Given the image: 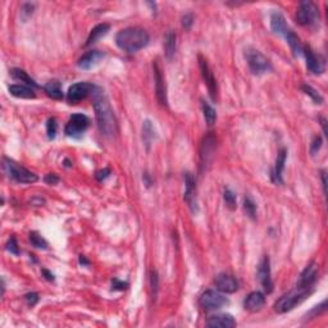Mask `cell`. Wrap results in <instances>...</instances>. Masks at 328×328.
Segmentation results:
<instances>
[{"instance_id":"obj_37","label":"cell","mask_w":328,"mask_h":328,"mask_svg":"<svg viewBox=\"0 0 328 328\" xmlns=\"http://www.w3.org/2000/svg\"><path fill=\"white\" fill-rule=\"evenodd\" d=\"M5 249L8 251H9L10 254H14V255H18L19 254L18 244H17L16 237H10L9 240H8V242H6V245H5Z\"/></svg>"},{"instance_id":"obj_40","label":"cell","mask_w":328,"mask_h":328,"mask_svg":"<svg viewBox=\"0 0 328 328\" xmlns=\"http://www.w3.org/2000/svg\"><path fill=\"white\" fill-rule=\"evenodd\" d=\"M192 23H194V17H192L191 13H187V14L182 17V26L185 30H190Z\"/></svg>"},{"instance_id":"obj_12","label":"cell","mask_w":328,"mask_h":328,"mask_svg":"<svg viewBox=\"0 0 328 328\" xmlns=\"http://www.w3.org/2000/svg\"><path fill=\"white\" fill-rule=\"evenodd\" d=\"M258 279H259L260 285L264 288V291L267 294H271L273 291V281H272V273H271V263L270 258L264 257L260 262L259 267H258Z\"/></svg>"},{"instance_id":"obj_23","label":"cell","mask_w":328,"mask_h":328,"mask_svg":"<svg viewBox=\"0 0 328 328\" xmlns=\"http://www.w3.org/2000/svg\"><path fill=\"white\" fill-rule=\"evenodd\" d=\"M177 49V35L172 30L167 31V34L164 35V52H165V56L167 59L172 60V58L176 54Z\"/></svg>"},{"instance_id":"obj_10","label":"cell","mask_w":328,"mask_h":328,"mask_svg":"<svg viewBox=\"0 0 328 328\" xmlns=\"http://www.w3.org/2000/svg\"><path fill=\"white\" fill-rule=\"evenodd\" d=\"M199 67H200L201 71V77L204 80V82L207 84L208 91H209V95H211L212 100H217V82H216V78H214V74L212 72L211 67L208 64L207 59L203 58L201 55H199Z\"/></svg>"},{"instance_id":"obj_13","label":"cell","mask_w":328,"mask_h":328,"mask_svg":"<svg viewBox=\"0 0 328 328\" xmlns=\"http://www.w3.org/2000/svg\"><path fill=\"white\" fill-rule=\"evenodd\" d=\"M185 201L194 214L198 213V200H196V181L191 173L185 174Z\"/></svg>"},{"instance_id":"obj_31","label":"cell","mask_w":328,"mask_h":328,"mask_svg":"<svg viewBox=\"0 0 328 328\" xmlns=\"http://www.w3.org/2000/svg\"><path fill=\"white\" fill-rule=\"evenodd\" d=\"M244 211L249 218L255 219L257 218V205H255L254 200L250 196H245L244 199Z\"/></svg>"},{"instance_id":"obj_33","label":"cell","mask_w":328,"mask_h":328,"mask_svg":"<svg viewBox=\"0 0 328 328\" xmlns=\"http://www.w3.org/2000/svg\"><path fill=\"white\" fill-rule=\"evenodd\" d=\"M223 199H224L226 207L228 208L229 211H235L236 208H237V200H236V195L229 189L224 190V192H223Z\"/></svg>"},{"instance_id":"obj_43","label":"cell","mask_w":328,"mask_h":328,"mask_svg":"<svg viewBox=\"0 0 328 328\" xmlns=\"http://www.w3.org/2000/svg\"><path fill=\"white\" fill-rule=\"evenodd\" d=\"M109 174H110V170L103 169V170H100V172H98V173H96V178H98L99 181H103V180H106Z\"/></svg>"},{"instance_id":"obj_8","label":"cell","mask_w":328,"mask_h":328,"mask_svg":"<svg viewBox=\"0 0 328 328\" xmlns=\"http://www.w3.org/2000/svg\"><path fill=\"white\" fill-rule=\"evenodd\" d=\"M227 304H228L227 297L214 290H208L200 296V305L205 310H218Z\"/></svg>"},{"instance_id":"obj_4","label":"cell","mask_w":328,"mask_h":328,"mask_svg":"<svg viewBox=\"0 0 328 328\" xmlns=\"http://www.w3.org/2000/svg\"><path fill=\"white\" fill-rule=\"evenodd\" d=\"M3 168L6 176L18 183H34L39 180V177L34 172L26 169L25 167H22L9 158L3 159Z\"/></svg>"},{"instance_id":"obj_24","label":"cell","mask_w":328,"mask_h":328,"mask_svg":"<svg viewBox=\"0 0 328 328\" xmlns=\"http://www.w3.org/2000/svg\"><path fill=\"white\" fill-rule=\"evenodd\" d=\"M109 30H110V26H109L108 23H100V25L95 26V27L91 30L89 37H87L85 47H90V45L95 44L96 41H99L103 36H106V35L108 34Z\"/></svg>"},{"instance_id":"obj_9","label":"cell","mask_w":328,"mask_h":328,"mask_svg":"<svg viewBox=\"0 0 328 328\" xmlns=\"http://www.w3.org/2000/svg\"><path fill=\"white\" fill-rule=\"evenodd\" d=\"M94 89L95 86L89 82H77V84L72 85L67 91V100L71 104H77L78 102L90 96L94 93Z\"/></svg>"},{"instance_id":"obj_34","label":"cell","mask_w":328,"mask_h":328,"mask_svg":"<svg viewBox=\"0 0 328 328\" xmlns=\"http://www.w3.org/2000/svg\"><path fill=\"white\" fill-rule=\"evenodd\" d=\"M30 241L34 245L35 248L37 249H48V242L47 240L37 232H31L30 233Z\"/></svg>"},{"instance_id":"obj_35","label":"cell","mask_w":328,"mask_h":328,"mask_svg":"<svg viewBox=\"0 0 328 328\" xmlns=\"http://www.w3.org/2000/svg\"><path fill=\"white\" fill-rule=\"evenodd\" d=\"M36 8L35 3H23L21 6V18L22 21L26 22L30 17L34 14V10Z\"/></svg>"},{"instance_id":"obj_2","label":"cell","mask_w":328,"mask_h":328,"mask_svg":"<svg viewBox=\"0 0 328 328\" xmlns=\"http://www.w3.org/2000/svg\"><path fill=\"white\" fill-rule=\"evenodd\" d=\"M150 41L148 31L140 27L123 28L115 35V44L121 50L126 53H137L144 49Z\"/></svg>"},{"instance_id":"obj_22","label":"cell","mask_w":328,"mask_h":328,"mask_svg":"<svg viewBox=\"0 0 328 328\" xmlns=\"http://www.w3.org/2000/svg\"><path fill=\"white\" fill-rule=\"evenodd\" d=\"M271 28H272V31L274 34L282 35V36H285L286 32L290 30V27L286 23L285 17L282 16L279 12H273L271 14Z\"/></svg>"},{"instance_id":"obj_16","label":"cell","mask_w":328,"mask_h":328,"mask_svg":"<svg viewBox=\"0 0 328 328\" xmlns=\"http://www.w3.org/2000/svg\"><path fill=\"white\" fill-rule=\"evenodd\" d=\"M214 149H216V137L209 133L203 140L200 149V159H201V168H205L209 165L212 158H213Z\"/></svg>"},{"instance_id":"obj_46","label":"cell","mask_w":328,"mask_h":328,"mask_svg":"<svg viewBox=\"0 0 328 328\" xmlns=\"http://www.w3.org/2000/svg\"><path fill=\"white\" fill-rule=\"evenodd\" d=\"M322 183H323V191L327 194V182H326V170H322Z\"/></svg>"},{"instance_id":"obj_19","label":"cell","mask_w":328,"mask_h":328,"mask_svg":"<svg viewBox=\"0 0 328 328\" xmlns=\"http://www.w3.org/2000/svg\"><path fill=\"white\" fill-rule=\"evenodd\" d=\"M264 304H266V297H264V294L259 291H253L246 296L244 301V308L248 312L255 313L259 312L262 308L264 307Z\"/></svg>"},{"instance_id":"obj_38","label":"cell","mask_w":328,"mask_h":328,"mask_svg":"<svg viewBox=\"0 0 328 328\" xmlns=\"http://www.w3.org/2000/svg\"><path fill=\"white\" fill-rule=\"evenodd\" d=\"M25 300L27 301L30 307H35L39 303V300H40V297H39L36 292H28V294L25 295Z\"/></svg>"},{"instance_id":"obj_3","label":"cell","mask_w":328,"mask_h":328,"mask_svg":"<svg viewBox=\"0 0 328 328\" xmlns=\"http://www.w3.org/2000/svg\"><path fill=\"white\" fill-rule=\"evenodd\" d=\"M312 292V288H305L300 287V286H296L294 290H291L287 294L282 295L278 300L275 301L274 304V310L279 314H283V313H287L290 310L294 309L296 305L304 301L309 296V294Z\"/></svg>"},{"instance_id":"obj_6","label":"cell","mask_w":328,"mask_h":328,"mask_svg":"<svg viewBox=\"0 0 328 328\" xmlns=\"http://www.w3.org/2000/svg\"><path fill=\"white\" fill-rule=\"evenodd\" d=\"M296 21L301 26L317 25L319 21L318 6L312 1H301L297 8Z\"/></svg>"},{"instance_id":"obj_29","label":"cell","mask_w":328,"mask_h":328,"mask_svg":"<svg viewBox=\"0 0 328 328\" xmlns=\"http://www.w3.org/2000/svg\"><path fill=\"white\" fill-rule=\"evenodd\" d=\"M10 76L13 77V80L21 81V82H25L26 86H30V87H32V89H36V87H37L36 82H35V81L32 80L30 76H28L27 72H25L23 69H21V68L10 69Z\"/></svg>"},{"instance_id":"obj_15","label":"cell","mask_w":328,"mask_h":328,"mask_svg":"<svg viewBox=\"0 0 328 328\" xmlns=\"http://www.w3.org/2000/svg\"><path fill=\"white\" fill-rule=\"evenodd\" d=\"M216 287L224 294H233L238 290V282L233 275L228 273H219L214 279Z\"/></svg>"},{"instance_id":"obj_21","label":"cell","mask_w":328,"mask_h":328,"mask_svg":"<svg viewBox=\"0 0 328 328\" xmlns=\"http://www.w3.org/2000/svg\"><path fill=\"white\" fill-rule=\"evenodd\" d=\"M207 326L212 328H232L236 327L237 323L231 314H217L208 319Z\"/></svg>"},{"instance_id":"obj_27","label":"cell","mask_w":328,"mask_h":328,"mask_svg":"<svg viewBox=\"0 0 328 328\" xmlns=\"http://www.w3.org/2000/svg\"><path fill=\"white\" fill-rule=\"evenodd\" d=\"M44 91L49 98L54 100H62L63 99V91H62V85L56 80L49 81L45 86H44Z\"/></svg>"},{"instance_id":"obj_14","label":"cell","mask_w":328,"mask_h":328,"mask_svg":"<svg viewBox=\"0 0 328 328\" xmlns=\"http://www.w3.org/2000/svg\"><path fill=\"white\" fill-rule=\"evenodd\" d=\"M154 81H155V94H157V99H158L159 104L163 107H167V89H165V81H164V76L162 73V69L159 67V63H154Z\"/></svg>"},{"instance_id":"obj_5","label":"cell","mask_w":328,"mask_h":328,"mask_svg":"<svg viewBox=\"0 0 328 328\" xmlns=\"http://www.w3.org/2000/svg\"><path fill=\"white\" fill-rule=\"evenodd\" d=\"M245 59H246V63H248V67L250 69V72L253 74H264L267 72L272 71V64L268 60L266 55L260 53L259 50L253 49V48H249V49L245 50Z\"/></svg>"},{"instance_id":"obj_1","label":"cell","mask_w":328,"mask_h":328,"mask_svg":"<svg viewBox=\"0 0 328 328\" xmlns=\"http://www.w3.org/2000/svg\"><path fill=\"white\" fill-rule=\"evenodd\" d=\"M91 96H93L96 124L99 127V131L104 136L113 137L118 132V121L108 98L104 91L98 86H95Z\"/></svg>"},{"instance_id":"obj_45","label":"cell","mask_w":328,"mask_h":328,"mask_svg":"<svg viewBox=\"0 0 328 328\" xmlns=\"http://www.w3.org/2000/svg\"><path fill=\"white\" fill-rule=\"evenodd\" d=\"M43 274L45 275V278H47L48 281H54V275H53V273H50L49 271L43 270Z\"/></svg>"},{"instance_id":"obj_30","label":"cell","mask_w":328,"mask_h":328,"mask_svg":"<svg viewBox=\"0 0 328 328\" xmlns=\"http://www.w3.org/2000/svg\"><path fill=\"white\" fill-rule=\"evenodd\" d=\"M201 109H203V114H204V119L207 124L211 127L217 122V111L213 107L207 102H201Z\"/></svg>"},{"instance_id":"obj_20","label":"cell","mask_w":328,"mask_h":328,"mask_svg":"<svg viewBox=\"0 0 328 328\" xmlns=\"http://www.w3.org/2000/svg\"><path fill=\"white\" fill-rule=\"evenodd\" d=\"M286 158H287V150H286V149H282V150H279L278 155H277L274 168H273L272 174H271L272 181L274 183H277V185H282V183H283L282 173H283V169H285Z\"/></svg>"},{"instance_id":"obj_25","label":"cell","mask_w":328,"mask_h":328,"mask_svg":"<svg viewBox=\"0 0 328 328\" xmlns=\"http://www.w3.org/2000/svg\"><path fill=\"white\" fill-rule=\"evenodd\" d=\"M10 95L19 98V99H34L36 94L34 89L26 85H10L9 86Z\"/></svg>"},{"instance_id":"obj_36","label":"cell","mask_w":328,"mask_h":328,"mask_svg":"<svg viewBox=\"0 0 328 328\" xmlns=\"http://www.w3.org/2000/svg\"><path fill=\"white\" fill-rule=\"evenodd\" d=\"M56 132H58V123L55 118H49L47 123V133L50 140L55 139Z\"/></svg>"},{"instance_id":"obj_44","label":"cell","mask_w":328,"mask_h":328,"mask_svg":"<svg viewBox=\"0 0 328 328\" xmlns=\"http://www.w3.org/2000/svg\"><path fill=\"white\" fill-rule=\"evenodd\" d=\"M31 204L36 205V207H40V205L45 204V200H44L43 198H40V196H35V198L31 200Z\"/></svg>"},{"instance_id":"obj_41","label":"cell","mask_w":328,"mask_h":328,"mask_svg":"<svg viewBox=\"0 0 328 328\" xmlns=\"http://www.w3.org/2000/svg\"><path fill=\"white\" fill-rule=\"evenodd\" d=\"M44 181L48 183V185H55V183L59 182V177L56 176L55 173H49L45 176Z\"/></svg>"},{"instance_id":"obj_17","label":"cell","mask_w":328,"mask_h":328,"mask_svg":"<svg viewBox=\"0 0 328 328\" xmlns=\"http://www.w3.org/2000/svg\"><path fill=\"white\" fill-rule=\"evenodd\" d=\"M103 58H104V53H103V52H100V50H90V52L85 53L84 55L78 59L77 65L81 69L87 71V69L94 68L95 65L99 64Z\"/></svg>"},{"instance_id":"obj_47","label":"cell","mask_w":328,"mask_h":328,"mask_svg":"<svg viewBox=\"0 0 328 328\" xmlns=\"http://www.w3.org/2000/svg\"><path fill=\"white\" fill-rule=\"evenodd\" d=\"M321 122H322V127H323V132H325V136H327V127H326V124H327V121H326L325 118H321Z\"/></svg>"},{"instance_id":"obj_18","label":"cell","mask_w":328,"mask_h":328,"mask_svg":"<svg viewBox=\"0 0 328 328\" xmlns=\"http://www.w3.org/2000/svg\"><path fill=\"white\" fill-rule=\"evenodd\" d=\"M317 275H318V267H317L316 263H310L300 274V278L297 281L296 286L312 288V286L314 285V282L317 279Z\"/></svg>"},{"instance_id":"obj_39","label":"cell","mask_w":328,"mask_h":328,"mask_svg":"<svg viewBox=\"0 0 328 328\" xmlns=\"http://www.w3.org/2000/svg\"><path fill=\"white\" fill-rule=\"evenodd\" d=\"M321 148H322V139L319 136L314 137L312 145H310V153H312L313 155H316L317 153L321 150Z\"/></svg>"},{"instance_id":"obj_28","label":"cell","mask_w":328,"mask_h":328,"mask_svg":"<svg viewBox=\"0 0 328 328\" xmlns=\"http://www.w3.org/2000/svg\"><path fill=\"white\" fill-rule=\"evenodd\" d=\"M155 139H157V130H155L154 124L152 121L146 119L143 124V141L146 148H150Z\"/></svg>"},{"instance_id":"obj_42","label":"cell","mask_w":328,"mask_h":328,"mask_svg":"<svg viewBox=\"0 0 328 328\" xmlns=\"http://www.w3.org/2000/svg\"><path fill=\"white\" fill-rule=\"evenodd\" d=\"M127 287L128 283H126V282H121L118 279H114V282H113V290H126Z\"/></svg>"},{"instance_id":"obj_7","label":"cell","mask_w":328,"mask_h":328,"mask_svg":"<svg viewBox=\"0 0 328 328\" xmlns=\"http://www.w3.org/2000/svg\"><path fill=\"white\" fill-rule=\"evenodd\" d=\"M89 124H90V119L82 113H77V114L71 115L69 121L65 124L64 133L68 137L80 139L84 135L85 131L87 130Z\"/></svg>"},{"instance_id":"obj_11","label":"cell","mask_w":328,"mask_h":328,"mask_svg":"<svg viewBox=\"0 0 328 328\" xmlns=\"http://www.w3.org/2000/svg\"><path fill=\"white\" fill-rule=\"evenodd\" d=\"M303 54L307 60V68L313 74H322L326 71L325 59L321 55H317L310 47L303 48Z\"/></svg>"},{"instance_id":"obj_26","label":"cell","mask_w":328,"mask_h":328,"mask_svg":"<svg viewBox=\"0 0 328 328\" xmlns=\"http://www.w3.org/2000/svg\"><path fill=\"white\" fill-rule=\"evenodd\" d=\"M285 39L286 41H287L288 45H290V48H291L294 55H300V54H303L304 45L301 44L300 37L297 36V35L292 31L291 28L285 34Z\"/></svg>"},{"instance_id":"obj_32","label":"cell","mask_w":328,"mask_h":328,"mask_svg":"<svg viewBox=\"0 0 328 328\" xmlns=\"http://www.w3.org/2000/svg\"><path fill=\"white\" fill-rule=\"evenodd\" d=\"M301 90L307 94L308 96H310V99L314 102V104H322L323 103L322 95H321L314 87L309 86V85H303V86H301Z\"/></svg>"}]
</instances>
